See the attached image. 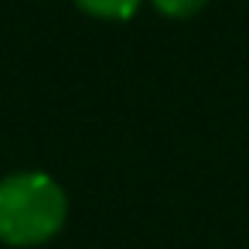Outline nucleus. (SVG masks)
I'll return each mask as SVG.
<instances>
[{"instance_id": "obj_1", "label": "nucleus", "mask_w": 249, "mask_h": 249, "mask_svg": "<svg viewBox=\"0 0 249 249\" xmlns=\"http://www.w3.org/2000/svg\"><path fill=\"white\" fill-rule=\"evenodd\" d=\"M69 215L65 191L41 171H21L0 181V239L7 246L48 242Z\"/></svg>"}, {"instance_id": "obj_2", "label": "nucleus", "mask_w": 249, "mask_h": 249, "mask_svg": "<svg viewBox=\"0 0 249 249\" xmlns=\"http://www.w3.org/2000/svg\"><path fill=\"white\" fill-rule=\"evenodd\" d=\"M75 4L99 21H126L137 14L140 0H75Z\"/></svg>"}, {"instance_id": "obj_3", "label": "nucleus", "mask_w": 249, "mask_h": 249, "mask_svg": "<svg viewBox=\"0 0 249 249\" xmlns=\"http://www.w3.org/2000/svg\"><path fill=\"white\" fill-rule=\"evenodd\" d=\"M150 4L164 14V18H174V21H184L191 14H198L208 0H150Z\"/></svg>"}]
</instances>
